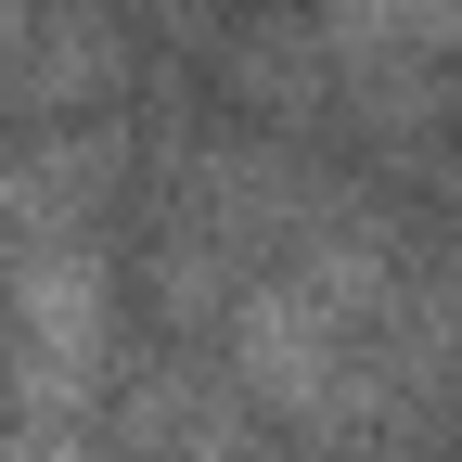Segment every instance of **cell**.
<instances>
[{
	"label": "cell",
	"mask_w": 462,
	"mask_h": 462,
	"mask_svg": "<svg viewBox=\"0 0 462 462\" xmlns=\"http://www.w3.org/2000/svg\"><path fill=\"white\" fill-rule=\"evenodd\" d=\"M231 462H270V449H257V437H245V449H231Z\"/></svg>",
	"instance_id": "3"
},
{
	"label": "cell",
	"mask_w": 462,
	"mask_h": 462,
	"mask_svg": "<svg viewBox=\"0 0 462 462\" xmlns=\"http://www.w3.org/2000/svg\"><path fill=\"white\" fill-rule=\"evenodd\" d=\"M129 90V26L116 0H0V116L14 129H65Z\"/></svg>",
	"instance_id": "1"
},
{
	"label": "cell",
	"mask_w": 462,
	"mask_h": 462,
	"mask_svg": "<svg viewBox=\"0 0 462 462\" xmlns=\"http://www.w3.org/2000/svg\"><path fill=\"white\" fill-rule=\"evenodd\" d=\"M462 26V0H321V39L360 51V65H398V51H437Z\"/></svg>",
	"instance_id": "2"
}]
</instances>
